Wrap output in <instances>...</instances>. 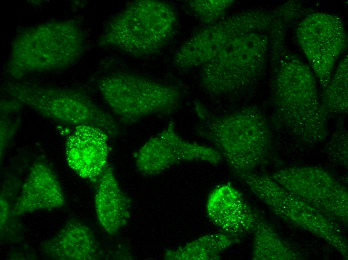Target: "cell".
I'll use <instances>...</instances> for the list:
<instances>
[{
	"label": "cell",
	"instance_id": "obj_4",
	"mask_svg": "<svg viewBox=\"0 0 348 260\" xmlns=\"http://www.w3.org/2000/svg\"><path fill=\"white\" fill-rule=\"evenodd\" d=\"M177 16L171 5L161 0H136L107 23L98 44L134 57L152 55L171 40Z\"/></svg>",
	"mask_w": 348,
	"mask_h": 260
},
{
	"label": "cell",
	"instance_id": "obj_3",
	"mask_svg": "<svg viewBox=\"0 0 348 260\" xmlns=\"http://www.w3.org/2000/svg\"><path fill=\"white\" fill-rule=\"evenodd\" d=\"M284 62L272 84L274 117L298 142L318 144L327 136L328 124L314 78L299 60L291 58Z\"/></svg>",
	"mask_w": 348,
	"mask_h": 260
},
{
	"label": "cell",
	"instance_id": "obj_17",
	"mask_svg": "<svg viewBox=\"0 0 348 260\" xmlns=\"http://www.w3.org/2000/svg\"><path fill=\"white\" fill-rule=\"evenodd\" d=\"M42 248L48 256L60 260H94L98 250L90 230L76 221L68 222Z\"/></svg>",
	"mask_w": 348,
	"mask_h": 260
},
{
	"label": "cell",
	"instance_id": "obj_5",
	"mask_svg": "<svg viewBox=\"0 0 348 260\" xmlns=\"http://www.w3.org/2000/svg\"><path fill=\"white\" fill-rule=\"evenodd\" d=\"M3 90L12 99L44 117L64 124L99 128L109 136L118 134L114 117L82 92L25 82H9Z\"/></svg>",
	"mask_w": 348,
	"mask_h": 260
},
{
	"label": "cell",
	"instance_id": "obj_7",
	"mask_svg": "<svg viewBox=\"0 0 348 260\" xmlns=\"http://www.w3.org/2000/svg\"><path fill=\"white\" fill-rule=\"evenodd\" d=\"M98 86L112 112L126 122L156 114H170L177 108L182 98L174 86L128 72L103 76Z\"/></svg>",
	"mask_w": 348,
	"mask_h": 260
},
{
	"label": "cell",
	"instance_id": "obj_6",
	"mask_svg": "<svg viewBox=\"0 0 348 260\" xmlns=\"http://www.w3.org/2000/svg\"><path fill=\"white\" fill-rule=\"evenodd\" d=\"M268 48V38L261 32H251L234 39L202 66L201 86L208 94L221 96L252 85L264 74Z\"/></svg>",
	"mask_w": 348,
	"mask_h": 260
},
{
	"label": "cell",
	"instance_id": "obj_9",
	"mask_svg": "<svg viewBox=\"0 0 348 260\" xmlns=\"http://www.w3.org/2000/svg\"><path fill=\"white\" fill-rule=\"evenodd\" d=\"M272 14L260 10H248L224 16L207 26L185 41L176 51L173 62L180 70L202 66L218 55L234 39L270 28Z\"/></svg>",
	"mask_w": 348,
	"mask_h": 260
},
{
	"label": "cell",
	"instance_id": "obj_8",
	"mask_svg": "<svg viewBox=\"0 0 348 260\" xmlns=\"http://www.w3.org/2000/svg\"><path fill=\"white\" fill-rule=\"evenodd\" d=\"M239 178L277 216L320 238L348 258V244L340 225L287 191L271 176L252 172Z\"/></svg>",
	"mask_w": 348,
	"mask_h": 260
},
{
	"label": "cell",
	"instance_id": "obj_14",
	"mask_svg": "<svg viewBox=\"0 0 348 260\" xmlns=\"http://www.w3.org/2000/svg\"><path fill=\"white\" fill-rule=\"evenodd\" d=\"M206 210L209 219L221 232L238 240L253 232L260 220L242 194L228 184L211 192Z\"/></svg>",
	"mask_w": 348,
	"mask_h": 260
},
{
	"label": "cell",
	"instance_id": "obj_19",
	"mask_svg": "<svg viewBox=\"0 0 348 260\" xmlns=\"http://www.w3.org/2000/svg\"><path fill=\"white\" fill-rule=\"evenodd\" d=\"M252 258L256 260H298L302 256L266 222L259 220L254 230Z\"/></svg>",
	"mask_w": 348,
	"mask_h": 260
},
{
	"label": "cell",
	"instance_id": "obj_1",
	"mask_svg": "<svg viewBox=\"0 0 348 260\" xmlns=\"http://www.w3.org/2000/svg\"><path fill=\"white\" fill-rule=\"evenodd\" d=\"M194 110L198 119L196 133L214 146L234 174L254 172L268 158L272 134L258 109L248 107L215 116L196 103Z\"/></svg>",
	"mask_w": 348,
	"mask_h": 260
},
{
	"label": "cell",
	"instance_id": "obj_10",
	"mask_svg": "<svg viewBox=\"0 0 348 260\" xmlns=\"http://www.w3.org/2000/svg\"><path fill=\"white\" fill-rule=\"evenodd\" d=\"M270 176L287 191L339 225L347 224V190L326 170L314 166H292L278 170Z\"/></svg>",
	"mask_w": 348,
	"mask_h": 260
},
{
	"label": "cell",
	"instance_id": "obj_12",
	"mask_svg": "<svg viewBox=\"0 0 348 260\" xmlns=\"http://www.w3.org/2000/svg\"><path fill=\"white\" fill-rule=\"evenodd\" d=\"M222 158L214 148L180 136L174 122H171L140 148L136 156V165L140 174L153 176L182 162L199 161L217 164Z\"/></svg>",
	"mask_w": 348,
	"mask_h": 260
},
{
	"label": "cell",
	"instance_id": "obj_13",
	"mask_svg": "<svg viewBox=\"0 0 348 260\" xmlns=\"http://www.w3.org/2000/svg\"><path fill=\"white\" fill-rule=\"evenodd\" d=\"M110 136L92 126H74L68 136L66 158L68 166L80 178L96 182L108 166Z\"/></svg>",
	"mask_w": 348,
	"mask_h": 260
},
{
	"label": "cell",
	"instance_id": "obj_23",
	"mask_svg": "<svg viewBox=\"0 0 348 260\" xmlns=\"http://www.w3.org/2000/svg\"><path fill=\"white\" fill-rule=\"evenodd\" d=\"M0 227L2 230L6 224L10 216V206L6 198L2 195L0 199Z\"/></svg>",
	"mask_w": 348,
	"mask_h": 260
},
{
	"label": "cell",
	"instance_id": "obj_11",
	"mask_svg": "<svg viewBox=\"0 0 348 260\" xmlns=\"http://www.w3.org/2000/svg\"><path fill=\"white\" fill-rule=\"evenodd\" d=\"M296 34L320 84L324 88L331 78L334 66L346 45L342 20L328 14L314 13L301 22Z\"/></svg>",
	"mask_w": 348,
	"mask_h": 260
},
{
	"label": "cell",
	"instance_id": "obj_2",
	"mask_svg": "<svg viewBox=\"0 0 348 260\" xmlns=\"http://www.w3.org/2000/svg\"><path fill=\"white\" fill-rule=\"evenodd\" d=\"M84 34L74 20H54L21 30L11 44L6 70L18 80L28 74L67 68L85 50Z\"/></svg>",
	"mask_w": 348,
	"mask_h": 260
},
{
	"label": "cell",
	"instance_id": "obj_18",
	"mask_svg": "<svg viewBox=\"0 0 348 260\" xmlns=\"http://www.w3.org/2000/svg\"><path fill=\"white\" fill-rule=\"evenodd\" d=\"M238 240L221 232L208 234L182 246L167 250L164 257L172 260H218L224 250Z\"/></svg>",
	"mask_w": 348,
	"mask_h": 260
},
{
	"label": "cell",
	"instance_id": "obj_20",
	"mask_svg": "<svg viewBox=\"0 0 348 260\" xmlns=\"http://www.w3.org/2000/svg\"><path fill=\"white\" fill-rule=\"evenodd\" d=\"M321 102L324 110L335 114L348 112V62L345 57L324 88Z\"/></svg>",
	"mask_w": 348,
	"mask_h": 260
},
{
	"label": "cell",
	"instance_id": "obj_16",
	"mask_svg": "<svg viewBox=\"0 0 348 260\" xmlns=\"http://www.w3.org/2000/svg\"><path fill=\"white\" fill-rule=\"evenodd\" d=\"M94 206L100 225L109 234L118 232L130 218L129 202L110 166H107L99 178Z\"/></svg>",
	"mask_w": 348,
	"mask_h": 260
},
{
	"label": "cell",
	"instance_id": "obj_22",
	"mask_svg": "<svg viewBox=\"0 0 348 260\" xmlns=\"http://www.w3.org/2000/svg\"><path fill=\"white\" fill-rule=\"evenodd\" d=\"M18 120H12L8 118L7 115L2 114L0 118V156L4 152L8 144L13 138L18 126Z\"/></svg>",
	"mask_w": 348,
	"mask_h": 260
},
{
	"label": "cell",
	"instance_id": "obj_15",
	"mask_svg": "<svg viewBox=\"0 0 348 260\" xmlns=\"http://www.w3.org/2000/svg\"><path fill=\"white\" fill-rule=\"evenodd\" d=\"M64 197L52 170L45 162H35L22 186L12 214L14 216L62 206Z\"/></svg>",
	"mask_w": 348,
	"mask_h": 260
},
{
	"label": "cell",
	"instance_id": "obj_21",
	"mask_svg": "<svg viewBox=\"0 0 348 260\" xmlns=\"http://www.w3.org/2000/svg\"><path fill=\"white\" fill-rule=\"evenodd\" d=\"M234 2L232 0H195L188 1V6L199 21L208 26L224 18Z\"/></svg>",
	"mask_w": 348,
	"mask_h": 260
}]
</instances>
